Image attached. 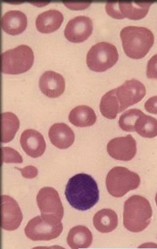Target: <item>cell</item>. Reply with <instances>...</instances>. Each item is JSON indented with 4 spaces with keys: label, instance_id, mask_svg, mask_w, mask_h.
<instances>
[{
    "label": "cell",
    "instance_id": "28",
    "mask_svg": "<svg viewBox=\"0 0 157 249\" xmlns=\"http://www.w3.org/2000/svg\"><path fill=\"white\" fill-rule=\"evenodd\" d=\"M147 75L150 79H157V53L152 56L148 62Z\"/></svg>",
    "mask_w": 157,
    "mask_h": 249
},
{
    "label": "cell",
    "instance_id": "9",
    "mask_svg": "<svg viewBox=\"0 0 157 249\" xmlns=\"http://www.w3.org/2000/svg\"><path fill=\"white\" fill-rule=\"evenodd\" d=\"M115 89L120 105V112L138 103L146 94L145 85L137 79L127 80Z\"/></svg>",
    "mask_w": 157,
    "mask_h": 249
},
{
    "label": "cell",
    "instance_id": "20",
    "mask_svg": "<svg viewBox=\"0 0 157 249\" xmlns=\"http://www.w3.org/2000/svg\"><path fill=\"white\" fill-rule=\"evenodd\" d=\"M67 241L71 249H86L92 244V233L88 227L78 225L70 230Z\"/></svg>",
    "mask_w": 157,
    "mask_h": 249
},
{
    "label": "cell",
    "instance_id": "4",
    "mask_svg": "<svg viewBox=\"0 0 157 249\" xmlns=\"http://www.w3.org/2000/svg\"><path fill=\"white\" fill-rule=\"evenodd\" d=\"M140 182V178L137 173L121 166L111 169L106 180L109 194L117 198L123 196L132 190L137 189Z\"/></svg>",
    "mask_w": 157,
    "mask_h": 249
},
{
    "label": "cell",
    "instance_id": "5",
    "mask_svg": "<svg viewBox=\"0 0 157 249\" xmlns=\"http://www.w3.org/2000/svg\"><path fill=\"white\" fill-rule=\"evenodd\" d=\"M34 61V53L32 49L27 45H20L1 54V71L8 74L25 72L31 68Z\"/></svg>",
    "mask_w": 157,
    "mask_h": 249
},
{
    "label": "cell",
    "instance_id": "30",
    "mask_svg": "<svg viewBox=\"0 0 157 249\" xmlns=\"http://www.w3.org/2000/svg\"><path fill=\"white\" fill-rule=\"evenodd\" d=\"M65 5L70 9L74 10H84L88 8L91 1H63Z\"/></svg>",
    "mask_w": 157,
    "mask_h": 249
},
{
    "label": "cell",
    "instance_id": "19",
    "mask_svg": "<svg viewBox=\"0 0 157 249\" xmlns=\"http://www.w3.org/2000/svg\"><path fill=\"white\" fill-rule=\"evenodd\" d=\"M97 120L95 110L86 105L76 106L69 115L70 123L78 127L91 126L95 124Z\"/></svg>",
    "mask_w": 157,
    "mask_h": 249
},
{
    "label": "cell",
    "instance_id": "25",
    "mask_svg": "<svg viewBox=\"0 0 157 249\" xmlns=\"http://www.w3.org/2000/svg\"><path fill=\"white\" fill-rule=\"evenodd\" d=\"M143 114L141 110L138 109H131L126 110L119 118V127L125 131H135V123L139 117L143 115Z\"/></svg>",
    "mask_w": 157,
    "mask_h": 249
},
{
    "label": "cell",
    "instance_id": "7",
    "mask_svg": "<svg viewBox=\"0 0 157 249\" xmlns=\"http://www.w3.org/2000/svg\"><path fill=\"white\" fill-rule=\"evenodd\" d=\"M119 54L115 45L101 42L89 49L86 57L87 65L95 72H104L112 67L118 60Z\"/></svg>",
    "mask_w": 157,
    "mask_h": 249
},
{
    "label": "cell",
    "instance_id": "6",
    "mask_svg": "<svg viewBox=\"0 0 157 249\" xmlns=\"http://www.w3.org/2000/svg\"><path fill=\"white\" fill-rule=\"evenodd\" d=\"M63 231L61 220L51 216H37L28 222L25 235L33 241L51 240L58 238Z\"/></svg>",
    "mask_w": 157,
    "mask_h": 249
},
{
    "label": "cell",
    "instance_id": "15",
    "mask_svg": "<svg viewBox=\"0 0 157 249\" xmlns=\"http://www.w3.org/2000/svg\"><path fill=\"white\" fill-rule=\"evenodd\" d=\"M49 137L52 144L61 149L69 148L74 143L75 134L73 129L64 123H55L49 131Z\"/></svg>",
    "mask_w": 157,
    "mask_h": 249
},
{
    "label": "cell",
    "instance_id": "21",
    "mask_svg": "<svg viewBox=\"0 0 157 249\" xmlns=\"http://www.w3.org/2000/svg\"><path fill=\"white\" fill-rule=\"evenodd\" d=\"M96 229L101 233H110L115 231L118 224L117 213L113 210L104 209L98 212L93 218Z\"/></svg>",
    "mask_w": 157,
    "mask_h": 249
},
{
    "label": "cell",
    "instance_id": "1",
    "mask_svg": "<svg viewBox=\"0 0 157 249\" xmlns=\"http://www.w3.org/2000/svg\"><path fill=\"white\" fill-rule=\"evenodd\" d=\"M69 204L76 210L86 211L95 206L99 199L98 184L90 175H74L69 179L65 191Z\"/></svg>",
    "mask_w": 157,
    "mask_h": 249
},
{
    "label": "cell",
    "instance_id": "13",
    "mask_svg": "<svg viewBox=\"0 0 157 249\" xmlns=\"http://www.w3.org/2000/svg\"><path fill=\"white\" fill-rule=\"evenodd\" d=\"M20 144L25 153L30 157H41L46 149V143L42 134L35 129H26L21 134Z\"/></svg>",
    "mask_w": 157,
    "mask_h": 249
},
{
    "label": "cell",
    "instance_id": "22",
    "mask_svg": "<svg viewBox=\"0 0 157 249\" xmlns=\"http://www.w3.org/2000/svg\"><path fill=\"white\" fill-rule=\"evenodd\" d=\"M100 111L102 115L110 120H114L120 112V105L116 95V89H113L103 95L100 102Z\"/></svg>",
    "mask_w": 157,
    "mask_h": 249
},
{
    "label": "cell",
    "instance_id": "12",
    "mask_svg": "<svg viewBox=\"0 0 157 249\" xmlns=\"http://www.w3.org/2000/svg\"><path fill=\"white\" fill-rule=\"evenodd\" d=\"M23 220L18 203L8 196H1V227L8 231L17 230Z\"/></svg>",
    "mask_w": 157,
    "mask_h": 249
},
{
    "label": "cell",
    "instance_id": "2",
    "mask_svg": "<svg viewBox=\"0 0 157 249\" xmlns=\"http://www.w3.org/2000/svg\"><path fill=\"white\" fill-rule=\"evenodd\" d=\"M124 51L128 57L139 59L145 57L154 43V35L143 27L128 26L120 32Z\"/></svg>",
    "mask_w": 157,
    "mask_h": 249
},
{
    "label": "cell",
    "instance_id": "16",
    "mask_svg": "<svg viewBox=\"0 0 157 249\" xmlns=\"http://www.w3.org/2000/svg\"><path fill=\"white\" fill-rule=\"evenodd\" d=\"M1 25L6 33L16 36L25 31L27 27V17L21 11H8L2 17Z\"/></svg>",
    "mask_w": 157,
    "mask_h": 249
},
{
    "label": "cell",
    "instance_id": "10",
    "mask_svg": "<svg viewBox=\"0 0 157 249\" xmlns=\"http://www.w3.org/2000/svg\"><path fill=\"white\" fill-rule=\"evenodd\" d=\"M137 150L136 140L131 134L113 138L107 145L109 155L120 161H130L136 155Z\"/></svg>",
    "mask_w": 157,
    "mask_h": 249
},
{
    "label": "cell",
    "instance_id": "3",
    "mask_svg": "<svg viewBox=\"0 0 157 249\" xmlns=\"http://www.w3.org/2000/svg\"><path fill=\"white\" fill-rule=\"evenodd\" d=\"M152 217V209L145 197L134 196L124 204L123 225L128 231L139 232L149 225Z\"/></svg>",
    "mask_w": 157,
    "mask_h": 249
},
{
    "label": "cell",
    "instance_id": "11",
    "mask_svg": "<svg viewBox=\"0 0 157 249\" xmlns=\"http://www.w3.org/2000/svg\"><path fill=\"white\" fill-rule=\"evenodd\" d=\"M92 19L87 16L74 17L65 26L64 35L70 42L80 43L87 40L92 34Z\"/></svg>",
    "mask_w": 157,
    "mask_h": 249
},
{
    "label": "cell",
    "instance_id": "29",
    "mask_svg": "<svg viewBox=\"0 0 157 249\" xmlns=\"http://www.w3.org/2000/svg\"><path fill=\"white\" fill-rule=\"evenodd\" d=\"M17 168V170L20 171L21 175L24 178L28 179L35 178L38 175V170L34 166L30 165L26 166L23 168Z\"/></svg>",
    "mask_w": 157,
    "mask_h": 249
},
{
    "label": "cell",
    "instance_id": "31",
    "mask_svg": "<svg viewBox=\"0 0 157 249\" xmlns=\"http://www.w3.org/2000/svg\"><path fill=\"white\" fill-rule=\"evenodd\" d=\"M145 108L150 113L157 114V96L148 99L145 103Z\"/></svg>",
    "mask_w": 157,
    "mask_h": 249
},
{
    "label": "cell",
    "instance_id": "32",
    "mask_svg": "<svg viewBox=\"0 0 157 249\" xmlns=\"http://www.w3.org/2000/svg\"><path fill=\"white\" fill-rule=\"evenodd\" d=\"M156 204H157V195H156Z\"/></svg>",
    "mask_w": 157,
    "mask_h": 249
},
{
    "label": "cell",
    "instance_id": "27",
    "mask_svg": "<svg viewBox=\"0 0 157 249\" xmlns=\"http://www.w3.org/2000/svg\"><path fill=\"white\" fill-rule=\"evenodd\" d=\"M107 14L113 18L117 19L123 18L119 9V1H108L106 4Z\"/></svg>",
    "mask_w": 157,
    "mask_h": 249
},
{
    "label": "cell",
    "instance_id": "8",
    "mask_svg": "<svg viewBox=\"0 0 157 249\" xmlns=\"http://www.w3.org/2000/svg\"><path fill=\"white\" fill-rule=\"evenodd\" d=\"M37 202L43 216H51L62 220L64 207L57 190L52 187H43L39 192Z\"/></svg>",
    "mask_w": 157,
    "mask_h": 249
},
{
    "label": "cell",
    "instance_id": "17",
    "mask_svg": "<svg viewBox=\"0 0 157 249\" xmlns=\"http://www.w3.org/2000/svg\"><path fill=\"white\" fill-rule=\"evenodd\" d=\"M64 21V16L58 10L45 11L37 17L36 24L37 30L41 33H52L60 27Z\"/></svg>",
    "mask_w": 157,
    "mask_h": 249
},
{
    "label": "cell",
    "instance_id": "14",
    "mask_svg": "<svg viewBox=\"0 0 157 249\" xmlns=\"http://www.w3.org/2000/svg\"><path fill=\"white\" fill-rule=\"evenodd\" d=\"M39 88L45 96L56 98L61 96L64 92V78L60 73L54 71H45L39 79Z\"/></svg>",
    "mask_w": 157,
    "mask_h": 249
},
{
    "label": "cell",
    "instance_id": "23",
    "mask_svg": "<svg viewBox=\"0 0 157 249\" xmlns=\"http://www.w3.org/2000/svg\"><path fill=\"white\" fill-rule=\"evenodd\" d=\"M20 127L18 117L11 112L1 114V142L6 143L14 139Z\"/></svg>",
    "mask_w": 157,
    "mask_h": 249
},
{
    "label": "cell",
    "instance_id": "26",
    "mask_svg": "<svg viewBox=\"0 0 157 249\" xmlns=\"http://www.w3.org/2000/svg\"><path fill=\"white\" fill-rule=\"evenodd\" d=\"M2 161L5 163H21L23 158L15 149L10 147H2Z\"/></svg>",
    "mask_w": 157,
    "mask_h": 249
},
{
    "label": "cell",
    "instance_id": "24",
    "mask_svg": "<svg viewBox=\"0 0 157 249\" xmlns=\"http://www.w3.org/2000/svg\"><path fill=\"white\" fill-rule=\"evenodd\" d=\"M135 131L144 138H153L157 136V120L143 114L135 123Z\"/></svg>",
    "mask_w": 157,
    "mask_h": 249
},
{
    "label": "cell",
    "instance_id": "18",
    "mask_svg": "<svg viewBox=\"0 0 157 249\" xmlns=\"http://www.w3.org/2000/svg\"><path fill=\"white\" fill-rule=\"evenodd\" d=\"M153 1H119V9L124 18L140 19L147 15Z\"/></svg>",
    "mask_w": 157,
    "mask_h": 249
}]
</instances>
